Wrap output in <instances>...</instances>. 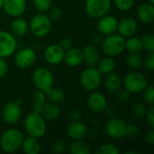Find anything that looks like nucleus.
Instances as JSON below:
<instances>
[{"mask_svg": "<svg viewBox=\"0 0 154 154\" xmlns=\"http://www.w3.org/2000/svg\"><path fill=\"white\" fill-rule=\"evenodd\" d=\"M21 149L26 154H38L42 150V144L38 138L28 135L23 139Z\"/></svg>", "mask_w": 154, "mask_h": 154, "instance_id": "b1692460", "label": "nucleus"}, {"mask_svg": "<svg viewBox=\"0 0 154 154\" xmlns=\"http://www.w3.org/2000/svg\"><path fill=\"white\" fill-rule=\"evenodd\" d=\"M36 60V51L31 47H25L19 50L14 54V63L20 69H28L32 67Z\"/></svg>", "mask_w": 154, "mask_h": 154, "instance_id": "9b49d317", "label": "nucleus"}, {"mask_svg": "<svg viewBox=\"0 0 154 154\" xmlns=\"http://www.w3.org/2000/svg\"><path fill=\"white\" fill-rule=\"evenodd\" d=\"M126 125L127 124L123 119L116 116L111 117L106 124V134L112 139H123L126 136Z\"/></svg>", "mask_w": 154, "mask_h": 154, "instance_id": "1a4fd4ad", "label": "nucleus"}, {"mask_svg": "<svg viewBox=\"0 0 154 154\" xmlns=\"http://www.w3.org/2000/svg\"><path fill=\"white\" fill-rule=\"evenodd\" d=\"M82 113L79 109H74L70 112L69 114V117L72 121H76V120H79V118L81 117Z\"/></svg>", "mask_w": 154, "mask_h": 154, "instance_id": "de8ad7c7", "label": "nucleus"}, {"mask_svg": "<svg viewBox=\"0 0 154 154\" xmlns=\"http://www.w3.org/2000/svg\"><path fill=\"white\" fill-rule=\"evenodd\" d=\"M24 139L23 134L16 128H9L3 133L0 138V148L5 153L17 152Z\"/></svg>", "mask_w": 154, "mask_h": 154, "instance_id": "f257e3e1", "label": "nucleus"}, {"mask_svg": "<svg viewBox=\"0 0 154 154\" xmlns=\"http://www.w3.org/2000/svg\"><path fill=\"white\" fill-rule=\"evenodd\" d=\"M45 94H46L48 99L51 102L55 103V104H60V103L63 102L66 98V94H65L64 90L60 88L52 87Z\"/></svg>", "mask_w": 154, "mask_h": 154, "instance_id": "c85d7f7f", "label": "nucleus"}, {"mask_svg": "<svg viewBox=\"0 0 154 154\" xmlns=\"http://www.w3.org/2000/svg\"><path fill=\"white\" fill-rule=\"evenodd\" d=\"M51 149L54 153L60 154L65 152V151L67 150V144L64 141L62 140H56L54 141L51 145Z\"/></svg>", "mask_w": 154, "mask_h": 154, "instance_id": "e433bc0d", "label": "nucleus"}, {"mask_svg": "<svg viewBox=\"0 0 154 154\" xmlns=\"http://www.w3.org/2000/svg\"><path fill=\"white\" fill-rule=\"evenodd\" d=\"M149 85L145 75L136 70L128 73L124 79H122V86L131 94H140L143 92Z\"/></svg>", "mask_w": 154, "mask_h": 154, "instance_id": "20e7f679", "label": "nucleus"}, {"mask_svg": "<svg viewBox=\"0 0 154 154\" xmlns=\"http://www.w3.org/2000/svg\"><path fill=\"white\" fill-rule=\"evenodd\" d=\"M97 30L99 33L103 36H107L117 32L118 20L116 17L111 14H106L98 19L97 22Z\"/></svg>", "mask_w": 154, "mask_h": 154, "instance_id": "ddd939ff", "label": "nucleus"}, {"mask_svg": "<svg viewBox=\"0 0 154 154\" xmlns=\"http://www.w3.org/2000/svg\"><path fill=\"white\" fill-rule=\"evenodd\" d=\"M63 61L69 67H79L83 63L82 51L79 48L71 47L70 49L64 51Z\"/></svg>", "mask_w": 154, "mask_h": 154, "instance_id": "aec40b11", "label": "nucleus"}, {"mask_svg": "<svg viewBox=\"0 0 154 154\" xmlns=\"http://www.w3.org/2000/svg\"><path fill=\"white\" fill-rule=\"evenodd\" d=\"M145 118H146V122L149 125V126L151 128H154V108L153 106H151L150 108L147 109L146 113H145Z\"/></svg>", "mask_w": 154, "mask_h": 154, "instance_id": "c03bdc74", "label": "nucleus"}, {"mask_svg": "<svg viewBox=\"0 0 154 154\" xmlns=\"http://www.w3.org/2000/svg\"><path fill=\"white\" fill-rule=\"evenodd\" d=\"M22 116L21 105L16 101H10L6 103L2 109L3 120L8 125H15Z\"/></svg>", "mask_w": 154, "mask_h": 154, "instance_id": "f8f14e48", "label": "nucleus"}, {"mask_svg": "<svg viewBox=\"0 0 154 154\" xmlns=\"http://www.w3.org/2000/svg\"><path fill=\"white\" fill-rule=\"evenodd\" d=\"M143 66L145 67V69L149 71L154 70V53L150 52V54L143 60Z\"/></svg>", "mask_w": 154, "mask_h": 154, "instance_id": "a19ab883", "label": "nucleus"}, {"mask_svg": "<svg viewBox=\"0 0 154 154\" xmlns=\"http://www.w3.org/2000/svg\"><path fill=\"white\" fill-rule=\"evenodd\" d=\"M24 130L29 136L35 138H42L45 135L47 125L46 120L41 114L32 112L24 119Z\"/></svg>", "mask_w": 154, "mask_h": 154, "instance_id": "f03ea898", "label": "nucleus"}, {"mask_svg": "<svg viewBox=\"0 0 154 154\" xmlns=\"http://www.w3.org/2000/svg\"><path fill=\"white\" fill-rule=\"evenodd\" d=\"M32 80L37 89L47 92L54 85V76L51 70L44 67L34 69L32 75Z\"/></svg>", "mask_w": 154, "mask_h": 154, "instance_id": "0eeeda50", "label": "nucleus"}, {"mask_svg": "<svg viewBox=\"0 0 154 154\" xmlns=\"http://www.w3.org/2000/svg\"><path fill=\"white\" fill-rule=\"evenodd\" d=\"M130 97H131V93H129L126 89H119L117 92H116V99L119 103L121 104H125V103H127L130 99Z\"/></svg>", "mask_w": 154, "mask_h": 154, "instance_id": "58836bf2", "label": "nucleus"}, {"mask_svg": "<svg viewBox=\"0 0 154 154\" xmlns=\"http://www.w3.org/2000/svg\"><path fill=\"white\" fill-rule=\"evenodd\" d=\"M143 98L144 101L150 106H153L154 104V87L152 84L148 85L146 88L143 90Z\"/></svg>", "mask_w": 154, "mask_h": 154, "instance_id": "c9c22d12", "label": "nucleus"}, {"mask_svg": "<svg viewBox=\"0 0 154 154\" xmlns=\"http://www.w3.org/2000/svg\"><path fill=\"white\" fill-rule=\"evenodd\" d=\"M128 154H137L136 152H127Z\"/></svg>", "mask_w": 154, "mask_h": 154, "instance_id": "603ef678", "label": "nucleus"}, {"mask_svg": "<svg viewBox=\"0 0 154 154\" xmlns=\"http://www.w3.org/2000/svg\"><path fill=\"white\" fill-rule=\"evenodd\" d=\"M33 6L40 13H46L51 6V0H32Z\"/></svg>", "mask_w": 154, "mask_h": 154, "instance_id": "72a5a7b5", "label": "nucleus"}, {"mask_svg": "<svg viewBox=\"0 0 154 154\" xmlns=\"http://www.w3.org/2000/svg\"><path fill=\"white\" fill-rule=\"evenodd\" d=\"M49 11V17L51 18V20H57L59 19L61 15H62V9L59 6H53L48 10Z\"/></svg>", "mask_w": 154, "mask_h": 154, "instance_id": "79ce46f5", "label": "nucleus"}, {"mask_svg": "<svg viewBox=\"0 0 154 154\" xmlns=\"http://www.w3.org/2000/svg\"><path fill=\"white\" fill-rule=\"evenodd\" d=\"M137 18L143 23H152L154 21V6L151 3L140 5L136 12Z\"/></svg>", "mask_w": 154, "mask_h": 154, "instance_id": "412c9836", "label": "nucleus"}, {"mask_svg": "<svg viewBox=\"0 0 154 154\" xmlns=\"http://www.w3.org/2000/svg\"><path fill=\"white\" fill-rule=\"evenodd\" d=\"M134 1L135 0H114V4L119 11L127 12L133 8Z\"/></svg>", "mask_w": 154, "mask_h": 154, "instance_id": "473e14b6", "label": "nucleus"}, {"mask_svg": "<svg viewBox=\"0 0 154 154\" xmlns=\"http://www.w3.org/2000/svg\"><path fill=\"white\" fill-rule=\"evenodd\" d=\"M29 30V23L21 17H15L10 25V32L16 38L24 36Z\"/></svg>", "mask_w": 154, "mask_h": 154, "instance_id": "5701e85b", "label": "nucleus"}, {"mask_svg": "<svg viewBox=\"0 0 154 154\" xmlns=\"http://www.w3.org/2000/svg\"><path fill=\"white\" fill-rule=\"evenodd\" d=\"M69 152L71 154H89L91 152V146L83 139L74 140L69 146Z\"/></svg>", "mask_w": 154, "mask_h": 154, "instance_id": "bb28decb", "label": "nucleus"}, {"mask_svg": "<svg viewBox=\"0 0 154 154\" xmlns=\"http://www.w3.org/2000/svg\"><path fill=\"white\" fill-rule=\"evenodd\" d=\"M8 71V66L4 58L0 57V79H3L6 76Z\"/></svg>", "mask_w": 154, "mask_h": 154, "instance_id": "a18cd8bd", "label": "nucleus"}, {"mask_svg": "<svg viewBox=\"0 0 154 154\" xmlns=\"http://www.w3.org/2000/svg\"><path fill=\"white\" fill-rule=\"evenodd\" d=\"M43 105L42 104H33V106H32V112L41 114L42 110V107H43Z\"/></svg>", "mask_w": 154, "mask_h": 154, "instance_id": "09e8293b", "label": "nucleus"}, {"mask_svg": "<svg viewBox=\"0 0 154 154\" xmlns=\"http://www.w3.org/2000/svg\"><path fill=\"white\" fill-rule=\"evenodd\" d=\"M105 112L106 113V115L111 118V117H114L115 116H116V109L115 108H113V107H106V110H105Z\"/></svg>", "mask_w": 154, "mask_h": 154, "instance_id": "8fccbe9b", "label": "nucleus"}, {"mask_svg": "<svg viewBox=\"0 0 154 154\" xmlns=\"http://www.w3.org/2000/svg\"><path fill=\"white\" fill-rule=\"evenodd\" d=\"M111 0H86L85 10L92 19H99L111 10Z\"/></svg>", "mask_w": 154, "mask_h": 154, "instance_id": "6e6552de", "label": "nucleus"}, {"mask_svg": "<svg viewBox=\"0 0 154 154\" xmlns=\"http://www.w3.org/2000/svg\"><path fill=\"white\" fill-rule=\"evenodd\" d=\"M96 153L97 154H119L120 150L118 147L111 143L102 144L98 147V149L96 151Z\"/></svg>", "mask_w": 154, "mask_h": 154, "instance_id": "7c9ffc66", "label": "nucleus"}, {"mask_svg": "<svg viewBox=\"0 0 154 154\" xmlns=\"http://www.w3.org/2000/svg\"><path fill=\"white\" fill-rule=\"evenodd\" d=\"M144 141L146 143L150 145H153L154 143V130L153 128H151L149 131H147L144 134Z\"/></svg>", "mask_w": 154, "mask_h": 154, "instance_id": "49530a36", "label": "nucleus"}, {"mask_svg": "<svg viewBox=\"0 0 154 154\" xmlns=\"http://www.w3.org/2000/svg\"><path fill=\"white\" fill-rule=\"evenodd\" d=\"M87 105L88 108L94 113L101 114L104 113L107 107V99L102 93L95 90L92 91L88 97Z\"/></svg>", "mask_w": 154, "mask_h": 154, "instance_id": "4468645a", "label": "nucleus"}, {"mask_svg": "<svg viewBox=\"0 0 154 154\" xmlns=\"http://www.w3.org/2000/svg\"><path fill=\"white\" fill-rule=\"evenodd\" d=\"M66 134L68 135L69 138H70L71 140H82L84 139L88 134V130L87 125L79 121H72L71 123H69L67 126L66 129Z\"/></svg>", "mask_w": 154, "mask_h": 154, "instance_id": "a211bd4d", "label": "nucleus"}, {"mask_svg": "<svg viewBox=\"0 0 154 154\" xmlns=\"http://www.w3.org/2000/svg\"><path fill=\"white\" fill-rule=\"evenodd\" d=\"M59 46L65 51L69 49H70L71 47H73V42L72 40L69 37H62L61 39H60L59 42H58Z\"/></svg>", "mask_w": 154, "mask_h": 154, "instance_id": "37998d69", "label": "nucleus"}, {"mask_svg": "<svg viewBox=\"0 0 154 154\" xmlns=\"http://www.w3.org/2000/svg\"><path fill=\"white\" fill-rule=\"evenodd\" d=\"M83 62H85L88 67H97L99 60L101 59V54L99 50L96 45H88L82 51Z\"/></svg>", "mask_w": 154, "mask_h": 154, "instance_id": "6ab92c4d", "label": "nucleus"}, {"mask_svg": "<svg viewBox=\"0 0 154 154\" xmlns=\"http://www.w3.org/2000/svg\"><path fill=\"white\" fill-rule=\"evenodd\" d=\"M97 66V69L102 75H106L108 73L115 71L116 68V63L113 57L106 56L99 60Z\"/></svg>", "mask_w": 154, "mask_h": 154, "instance_id": "a878e982", "label": "nucleus"}, {"mask_svg": "<svg viewBox=\"0 0 154 154\" xmlns=\"http://www.w3.org/2000/svg\"><path fill=\"white\" fill-rule=\"evenodd\" d=\"M143 59L139 53H129L126 58L127 66L133 70H138L143 67Z\"/></svg>", "mask_w": 154, "mask_h": 154, "instance_id": "c756f323", "label": "nucleus"}, {"mask_svg": "<svg viewBox=\"0 0 154 154\" xmlns=\"http://www.w3.org/2000/svg\"><path fill=\"white\" fill-rule=\"evenodd\" d=\"M29 29L35 37L42 38L49 34L51 29V20L46 13L38 12L32 17L29 23Z\"/></svg>", "mask_w": 154, "mask_h": 154, "instance_id": "39448f33", "label": "nucleus"}, {"mask_svg": "<svg viewBox=\"0 0 154 154\" xmlns=\"http://www.w3.org/2000/svg\"><path fill=\"white\" fill-rule=\"evenodd\" d=\"M140 132H141V129L137 125L129 124V125H126V136L134 138V137L138 136Z\"/></svg>", "mask_w": 154, "mask_h": 154, "instance_id": "ea45409f", "label": "nucleus"}, {"mask_svg": "<svg viewBox=\"0 0 154 154\" xmlns=\"http://www.w3.org/2000/svg\"><path fill=\"white\" fill-rule=\"evenodd\" d=\"M41 115L46 121H54L57 120L60 116V108L58 104L50 102L44 103Z\"/></svg>", "mask_w": 154, "mask_h": 154, "instance_id": "393cba45", "label": "nucleus"}, {"mask_svg": "<svg viewBox=\"0 0 154 154\" xmlns=\"http://www.w3.org/2000/svg\"><path fill=\"white\" fill-rule=\"evenodd\" d=\"M146 111H147V107H146L145 104L143 103V102H137L133 106V109H132L133 115L136 118L143 117L144 115H145V113H146Z\"/></svg>", "mask_w": 154, "mask_h": 154, "instance_id": "f704fd0d", "label": "nucleus"}, {"mask_svg": "<svg viewBox=\"0 0 154 154\" xmlns=\"http://www.w3.org/2000/svg\"><path fill=\"white\" fill-rule=\"evenodd\" d=\"M125 50L129 53H141L143 51L141 39L135 36H132L125 40Z\"/></svg>", "mask_w": 154, "mask_h": 154, "instance_id": "cd10ccee", "label": "nucleus"}, {"mask_svg": "<svg viewBox=\"0 0 154 154\" xmlns=\"http://www.w3.org/2000/svg\"><path fill=\"white\" fill-rule=\"evenodd\" d=\"M103 75L96 67H88L85 69L79 76V82L81 87L88 92L97 90L103 80Z\"/></svg>", "mask_w": 154, "mask_h": 154, "instance_id": "423d86ee", "label": "nucleus"}, {"mask_svg": "<svg viewBox=\"0 0 154 154\" xmlns=\"http://www.w3.org/2000/svg\"><path fill=\"white\" fill-rule=\"evenodd\" d=\"M148 2H149V3H151V4H152V5L154 4V0H148Z\"/></svg>", "mask_w": 154, "mask_h": 154, "instance_id": "864d4df0", "label": "nucleus"}, {"mask_svg": "<svg viewBox=\"0 0 154 154\" xmlns=\"http://www.w3.org/2000/svg\"><path fill=\"white\" fill-rule=\"evenodd\" d=\"M101 49L106 56L113 58L119 56L125 51V38L117 32L105 36L101 42Z\"/></svg>", "mask_w": 154, "mask_h": 154, "instance_id": "7ed1b4c3", "label": "nucleus"}, {"mask_svg": "<svg viewBox=\"0 0 154 154\" xmlns=\"http://www.w3.org/2000/svg\"><path fill=\"white\" fill-rule=\"evenodd\" d=\"M17 48V39L8 31H0V57L12 56Z\"/></svg>", "mask_w": 154, "mask_h": 154, "instance_id": "9d476101", "label": "nucleus"}, {"mask_svg": "<svg viewBox=\"0 0 154 154\" xmlns=\"http://www.w3.org/2000/svg\"><path fill=\"white\" fill-rule=\"evenodd\" d=\"M3 8V0H0V10Z\"/></svg>", "mask_w": 154, "mask_h": 154, "instance_id": "3c124183", "label": "nucleus"}, {"mask_svg": "<svg viewBox=\"0 0 154 154\" xmlns=\"http://www.w3.org/2000/svg\"><path fill=\"white\" fill-rule=\"evenodd\" d=\"M143 50H146L149 52L154 51V37L152 33H145L141 38Z\"/></svg>", "mask_w": 154, "mask_h": 154, "instance_id": "2f4dec72", "label": "nucleus"}, {"mask_svg": "<svg viewBox=\"0 0 154 154\" xmlns=\"http://www.w3.org/2000/svg\"><path fill=\"white\" fill-rule=\"evenodd\" d=\"M138 30V23L133 17H125L118 22L117 33H119L124 38L127 39L129 37L134 36Z\"/></svg>", "mask_w": 154, "mask_h": 154, "instance_id": "dca6fc26", "label": "nucleus"}, {"mask_svg": "<svg viewBox=\"0 0 154 154\" xmlns=\"http://www.w3.org/2000/svg\"><path fill=\"white\" fill-rule=\"evenodd\" d=\"M44 60L50 65H59L63 61L64 51L59 46V44L48 45L43 53Z\"/></svg>", "mask_w": 154, "mask_h": 154, "instance_id": "f3484780", "label": "nucleus"}, {"mask_svg": "<svg viewBox=\"0 0 154 154\" xmlns=\"http://www.w3.org/2000/svg\"><path fill=\"white\" fill-rule=\"evenodd\" d=\"M2 9L11 17H20L26 10V0H3Z\"/></svg>", "mask_w": 154, "mask_h": 154, "instance_id": "2eb2a0df", "label": "nucleus"}, {"mask_svg": "<svg viewBox=\"0 0 154 154\" xmlns=\"http://www.w3.org/2000/svg\"><path fill=\"white\" fill-rule=\"evenodd\" d=\"M104 85L107 92L116 93L122 88V79L115 71L106 75L104 79Z\"/></svg>", "mask_w": 154, "mask_h": 154, "instance_id": "4be33fe9", "label": "nucleus"}, {"mask_svg": "<svg viewBox=\"0 0 154 154\" xmlns=\"http://www.w3.org/2000/svg\"><path fill=\"white\" fill-rule=\"evenodd\" d=\"M32 101L33 104H44L46 102V94L45 92L36 89L32 94Z\"/></svg>", "mask_w": 154, "mask_h": 154, "instance_id": "4c0bfd02", "label": "nucleus"}]
</instances>
